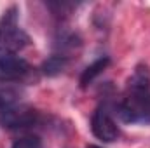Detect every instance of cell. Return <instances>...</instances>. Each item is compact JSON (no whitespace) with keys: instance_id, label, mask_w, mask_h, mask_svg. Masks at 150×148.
<instances>
[{"instance_id":"cell-1","label":"cell","mask_w":150,"mask_h":148,"mask_svg":"<svg viewBox=\"0 0 150 148\" xmlns=\"http://www.w3.org/2000/svg\"><path fill=\"white\" fill-rule=\"evenodd\" d=\"M117 113L122 122L127 124H149L150 122V89H129L120 101Z\"/></svg>"},{"instance_id":"cell-2","label":"cell","mask_w":150,"mask_h":148,"mask_svg":"<svg viewBox=\"0 0 150 148\" xmlns=\"http://www.w3.org/2000/svg\"><path fill=\"white\" fill-rule=\"evenodd\" d=\"M28 42V35L18 26V9L11 7L0 19V58L16 54Z\"/></svg>"},{"instance_id":"cell-3","label":"cell","mask_w":150,"mask_h":148,"mask_svg":"<svg viewBox=\"0 0 150 148\" xmlns=\"http://www.w3.org/2000/svg\"><path fill=\"white\" fill-rule=\"evenodd\" d=\"M37 122V111L30 106H12L0 113V124L7 129H23Z\"/></svg>"},{"instance_id":"cell-4","label":"cell","mask_w":150,"mask_h":148,"mask_svg":"<svg viewBox=\"0 0 150 148\" xmlns=\"http://www.w3.org/2000/svg\"><path fill=\"white\" fill-rule=\"evenodd\" d=\"M91 131L93 134L105 141V143H110L115 141L119 138V127L115 124L110 113L105 110V108H98V110L93 113V118H91Z\"/></svg>"},{"instance_id":"cell-5","label":"cell","mask_w":150,"mask_h":148,"mask_svg":"<svg viewBox=\"0 0 150 148\" xmlns=\"http://www.w3.org/2000/svg\"><path fill=\"white\" fill-rule=\"evenodd\" d=\"M28 72H30V65L23 58L16 54L0 58V82L11 84L14 80L23 78Z\"/></svg>"},{"instance_id":"cell-6","label":"cell","mask_w":150,"mask_h":148,"mask_svg":"<svg viewBox=\"0 0 150 148\" xmlns=\"http://www.w3.org/2000/svg\"><path fill=\"white\" fill-rule=\"evenodd\" d=\"M108 63H110L108 58H100V59H96L93 65H89V66L84 70V73L80 75V87H82V89L87 87L98 75L105 72V68L108 66Z\"/></svg>"},{"instance_id":"cell-7","label":"cell","mask_w":150,"mask_h":148,"mask_svg":"<svg viewBox=\"0 0 150 148\" xmlns=\"http://www.w3.org/2000/svg\"><path fill=\"white\" fill-rule=\"evenodd\" d=\"M19 99V91L12 84H0V110L16 106Z\"/></svg>"},{"instance_id":"cell-8","label":"cell","mask_w":150,"mask_h":148,"mask_svg":"<svg viewBox=\"0 0 150 148\" xmlns=\"http://www.w3.org/2000/svg\"><path fill=\"white\" fill-rule=\"evenodd\" d=\"M67 65H68L67 56L56 54V56H51V58L42 65V72H44L45 75H49V77H52V75L61 73V72L67 68Z\"/></svg>"},{"instance_id":"cell-9","label":"cell","mask_w":150,"mask_h":148,"mask_svg":"<svg viewBox=\"0 0 150 148\" xmlns=\"http://www.w3.org/2000/svg\"><path fill=\"white\" fill-rule=\"evenodd\" d=\"M12 148H42V141L37 136H23L14 141Z\"/></svg>"},{"instance_id":"cell-10","label":"cell","mask_w":150,"mask_h":148,"mask_svg":"<svg viewBox=\"0 0 150 148\" xmlns=\"http://www.w3.org/2000/svg\"><path fill=\"white\" fill-rule=\"evenodd\" d=\"M87 148H101V147H96V145H89Z\"/></svg>"}]
</instances>
